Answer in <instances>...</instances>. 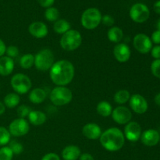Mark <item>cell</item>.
<instances>
[{"label":"cell","mask_w":160,"mask_h":160,"mask_svg":"<svg viewBox=\"0 0 160 160\" xmlns=\"http://www.w3.org/2000/svg\"><path fill=\"white\" fill-rule=\"evenodd\" d=\"M50 78L58 86L70 84L74 77V67L67 60H59L55 62L50 69Z\"/></svg>","instance_id":"obj_1"},{"label":"cell","mask_w":160,"mask_h":160,"mask_svg":"<svg viewBox=\"0 0 160 160\" xmlns=\"http://www.w3.org/2000/svg\"><path fill=\"white\" fill-rule=\"evenodd\" d=\"M99 138L103 148L109 152L119 151L124 145V134L117 128L107 129L101 134Z\"/></svg>","instance_id":"obj_2"},{"label":"cell","mask_w":160,"mask_h":160,"mask_svg":"<svg viewBox=\"0 0 160 160\" xmlns=\"http://www.w3.org/2000/svg\"><path fill=\"white\" fill-rule=\"evenodd\" d=\"M81 33L77 30H70L61 37L60 45L66 51H73L81 45Z\"/></svg>","instance_id":"obj_3"},{"label":"cell","mask_w":160,"mask_h":160,"mask_svg":"<svg viewBox=\"0 0 160 160\" xmlns=\"http://www.w3.org/2000/svg\"><path fill=\"white\" fill-rule=\"evenodd\" d=\"M101 12L96 8H88L81 16V24L88 30L96 28L102 21Z\"/></svg>","instance_id":"obj_4"},{"label":"cell","mask_w":160,"mask_h":160,"mask_svg":"<svg viewBox=\"0 0 160 160\" xmlns=\"http://www.w3.org/2000/svg\"><path fill=\"white\" fill-rule=\"evenodd\" d=\"M73 98L72 92L67 88L59 86L52 90L50 100L55 106H64L71 102Z\"/></svg>","instance_id":"obj_5"},{"label":"cell","mask_w":160,"mask_h":160,"mask_svg":"<svg viewBox=\"0 0 160 160\" xmlns=\"http://www.w3.org/2000/svg\"><path fill=\"white\" fill-rule=\"evenodd\" d=\"M54 64V55L50 49H43L34 56V65L41 71L50 70Z\"/></svg>","instance_id":"obj_6"},{"label":"cell","mask_w":160,"mask_h":160,"mask_svg":"<svg viewBox=\"0 0 160 160\" xmlns=\"http://www.w3.org/2000/svg\"><path fill=\"white\" fill-rule=\"evenodd\" d=\"M11 86L18 94H26L31 88V79L23 73H17L11 79Z\"/></svg>","instance_id":"obj_7"},{"label":"cell","mask_w":160,"mask_h":160,"mask_svg":"<svg viewBox=\"0 0 160 160\" xmlns=\"http://www.w3.org/2000/svg\"><path fill=\"white\" fill-rule=\"evenodd\" d=\"M150 11L148 6L142 3H136L130 9V17L136 23H144L149 18Z\"/></svg>","instance_id":"obj_8"},{"label":"cell","mask_w":160,"mask_h":160,"mask_svg":"<svg viewBox=\"0 0 160 160\" xmlns=\"http://www.w3.org/2000/svg\"><path fill=\"white\" fill-rule=\"evenodd\" d=\"M30 126L25 119L18 118L11 122L9 127V131L11 135L20 137L27 134L29 131Z\"/></svg>","instance_id":"obj_9"},{"label":"cell","mask_w":160,"mask_h":160,"mask_svg":"<svg viewBox=\"0 0 160 160\" xmlns=\"http://www.w3.org/2000/svg\"><path fill=\"white\" fill-rule=\"evenodd\" d=\"M133 45L136 50L142 54H146L149 52L152 48L151 39L145 34H138L137 35L134 36Z\"/></svg>","instance_id":"obj_10"},{"label":"cell","mask_w":160,"mask_h":160,"mask_svg":"<svg viewBox=\"0 0 160 160\" xmlns=\"http://www.w3.org/2000/svg\"><path fill=\"white\" fill-rule=\"evenodd\" d=\"M112 117L118 124H127L131 120L132 113L128 108L118 106L112 112Z\"/></svg>","instance_id":"obj_11"},{"label":"cell","mask_w":160,"mask_h":160,"mask_svg":"<svg viewBox=\"0 0 160 160\" xmlns=\"http://www.w3.org/2000/svg\"><path fill=\"white\" fill-rule=\"evenodd\" d=\"M130 106L138 114H143L148 109V102L142 95L135 94L130 98Z\"/></svg>","instance_id":"obj_12"},{"label":"cell","mask_w":160,"mask_h":160,"mask_svg":"<svg viewBox=\"0 0 160 160\" xmlns=\"http://www.w3.org/2000/svg\"><path fill=\"white\" fill-rule=\"evenodd\" d=\"M142 128L137 122H129L124 129V137L130 142H137L141 138Z\"/></svg>","instance_id":"obj_13"},{"label":"cell","mask_w":160,"mask_h":160,"mask_svg":"<svg viewBox=\"0 0 160 160\" xmlns=\"http://www.w3.org/2000/svg\"><path fill=\"white\" fill-rule=\"evenodd\" d=\"M142 142L146 146H155L159 143L160 135L157 131L154 129H148L144 131L141 135Z\"/></svg>","instance_id":"obj_14"},{"label":"cell","mask_w":160,"mask_h":160,"mask_svg":"<svg viewBox=\"0 0 160 160\" xmlns=\"http://www.w3.org/2000/svg\"><path fill=\"white\" fill-rule=\"evenodd\" d=\"M113 55L116 59L120 62H126L131 57V50L128 45L124 43L117 44L113 49Z\"/></svg>","instance_id":"obj_15"},{"label":"cell","mask_w":160,"mask_h":160,"mask_svg":"<svg viewBox=\"0 0 160 160\" xmlns=\"http://www.w3.org/2000/svg\"><path fill=\"white\" fill-rule=\"evenodd\" d=\"M29 33L36 38H43L48 34V28L43 22L36 21L31 23L28 28Z\"/></svg>","instance_id":"obj_16"},{"label":"cell","mask_w":160,"mask_h":160,"mask_svg":"<svg viewBox=\"0 0 160 160\" xmlns=\"http://www.w3.org/2000/svg\"><path fill=\"white\" fill-rule=\"evenodd\" d=\"M82 133L84 137L91 140H96L99 138L102 134V130L98 125L95 123H89L84 125L82 129Z\"/></svg>","instance_id":"obj_17"},{"label":"cell","mask_w":160,"mask_h":160,"mask_svg":"<svg viewBox=\"0 0 160 160\" xmlns=\"http://www.w3.org/2000/svg\"><path fill=\"white\" fill-rule=\"evenodd\" d=\"M14 69V62L12 59L6 56L0 57V75L9 76Z\"/></svg>","instance_id":"obj_18"},{"label":"cell","mask_w":160,"mask_h":160,"mask_svg":"<svg viewBox=\"0 0 160 160\" xmlns=\"http://www.w3.org/2000/svg\"><path fill=\"white\" fill-rule=\"evenodd\" d=\"M81 149L76 145H68L62 152L63 160H77L81 156Z\"/></svg>","instance_id":"obj_19"},{"label":"cell","mask_w":160,"mask_h":160,"mask_svg":"<svg viewBox=\"0 0 160 160\" xmlns=\"http://www.w3.org/2000/svg\"><path fill=\"white\" fill-rule=\"evenodd\" d=\"M46 92L42 88H34L29 94V100L34 104H40L46 98Z\"/></svg>","instance_id":"obj_20"},{"label":"cell","mask_w":160,"mask_h":160,"mask_svg":"<svg viewBox=\"0 0 160 160\" xmlns=\"http://www.w3.org/2000/svg\"><path fill=\"white\" fill-rule=\"evenodd\" d=\"M30 123L35 126L42 125L46 121V115L41 111H31L28 115Z\"/></svg>","instance_id":"obj_21"},{"label":"cell","mask_w":160,"mask_h":160,"mask_svg":"<svg viewBox=\"0 0 160 160\" xmlns=\"http://www.w3.org/2000/svg\"><path fill=\"white\" fill-rule=\"evenodd\" d=\"M107 35L109 41L118 43L123 39V32L121 28H118V27H113L109 30Z\"/></svg>","instance_id":"obj_22"},{"label":"cell","mask_w":160,"mask_h":160,"mask_svg":"<svg viewBox=\"0 0 160 160\" xmlns=\"http://www.w3.org/2000/svg\"><path fill=\"white\" fill-rule=\"evenodd\" d=\"M53 29L58 34H65L70 30V24L67 20L63 19H59L55 22L53 25Z\"/></svg>","instance_id":"obj_23"},{"label":"cell","mask_w":160,"mask_h":160,"mask_svg":"<svg viewBox=\"0 0 160 160\" xmlns=\"http://www.w3.org/2000/svg\"><path fill=\"white\" fill-rule=\"evenodd\" d=\"M97 112L99 115H101L102 117H107L112 114V108L111 106V105L109 104L108 102L102 101L100 102L98 105H97Z\"/></svg>","instance_id":"obj_24"},{"label":"cell","mask_w":160,"mask_h":160,"mask_svg":"<svg viewBox=\"0 0 160 160\" xmlns=\"http://www.w3.org/2000/svg\"><path fill=\"white\" fill-rule=\"evenodd\" d=\"M20 102V96L16 93H9L4 98V104L9 109L15 108Z\"/></svg>","instance_id":"obj_25"},{"label":"cell","mask_w":160,"mask_h":160,"mask_svg":"<svg viewBox=\"0 0 160 160\" xmlns=\"http://www.w3.org/2000/svg\"><path fill=\"white\" fill-rule=\"evenodd\" d=\"M131 98V95L128 91L120 90L114 95V101L118 104H124Z\"/></svg>","instance_id":"obj_26"},{"label":"cell","mask_w":160,"mask_h":160,"mask_svg":"<svg viewBox=\"0 0 160 160\" xmlns=\"http://www.w3.org/2000/svg\"><path fill=\"white\" fill-rule=\"evenodd\" d=\"M20 64L22 68L23 69H30L34 64V56L32 54H25L24 56L20 58Z\"/></svg>","instance_id":"obj_27"},{"label":"cell","mask_w":160,"mask_h":160,"mask_svg":"<svg viewBox=\"0 0 160 160\" xmlns=\"http://www.w3.org/2000/svg\"><path fill=\"white\" fill-rule=\"evenodd\" d=\"M45 17L47 20L50 22H56V20H59V12L56 8L55 7H48L45 10Z\"/></svg>","instance_id":"obj_28"},{"label":"cell","mask_w":160,"mask_h":160,"mask_svg":"<svg viewBox=\"0 0 160 160\" xmlns=\"http://www.w3.org/2000/svg\"><path fill=\"white\" fill-rule=\"evenodd\" d=\"M10 135L9 130L3 127H0V146H4L9 144L10 142Z\"/></svg>","instance_id":"obj_29"},{"label":"cell","mask_w":160,"mask_h":160,"mask_svg":"<svg viewBox=\"0 0 160 160\" xmlns=\"http://www.w3.org/2000/svg\"><path fill=\"white\" fill-rule=\"evenodd\" d=\"M13 153L8 146H3L0 148V160H12Z\"/></svg>","instance_id":"obj_30"},{"label":"cell","mask_w":160,"mask_h":160,"mask_svg":"<svg viewBox=\"0 0 160 160\" xmlns=\"http://www.w3.org/2000/svg\"><path fill=\"white\" fill-rule=\"evenodd\" d=\"M9 147L12 152L13 155H20L23 152V147L20 142H17L16 141H11L9 142Z\"/></svg>","instance_id":"obj_31"},{"label":"cell","mask_w":160,"mask_h":160,"mask_svg":"<svg viewBox=\"0 0 160 160\" xmlns=\"http://www.w3.org/2000/svg\"><path fill=\"white\" fill-rule=\"evenodd\" d=\"M151 70L155 77L160 78V59H156L152 62Z\"/></svg>","instance_id":"obj_32"},{"label":"cell","mask_w":160,"mask_h":160,"mask_svg":"<svg viewBox=\"0 0 160 160\" xmlns=\"http://www.w3.org/2000/svg\"><path fill=\"white\" fill-rule=\"evenodd\" d=\"M31 109L26 105H22V106H19L17 109V114L20 117V118L24 119V117H28L29 113L31 112Z\"/></svg>","instance_id":"obj_33"},{"label":"cell","mask_w":160,"mask_h":160,"mask_svg":"<svg viewBox=\"0 0 160 160\" xmlns=\"http://www.w3.org/2000/svg\"><path fill=\"white\" fill-rule=\"evenodd\" d=\"M6 53L8 57H10L11 59L16 57L18 56L19 54V49L17 46L14 45H10V46L7 47L6 50Z\"/></svg>","instance_id":"obj_34"},{"label":"cell","mask_w":160,"mask_h":160,"mask_svg":"<svg viewBox=\"0 0 160 160\" xmlns=\"http://www.w3.org/2000/svg\"><path fill=\"white\" fill-rule=\"evenodd\" d=\"M102 23L104 25H106V26H112V25L114 24V22H115V20H114L113 17H111V16L109 15H105L103 16V17H102Z\"/></svg>","instance_id":"obj_35"},{"label":"cell","mask_w":160,"mask_h":160,"mask_svg":"<svg viewBox=\"0 0 160 160\" xmlns=\"http://www.w3.org/2000/svg\"><path fill=\"white\" fill-rule=\"evenodd\" d=\"M152 56L156 59H160V45H156L151 49Z\"/></svg>","instance_id":"obj_36"},{"label":"cell","mask_w":160,"mask_h":160,"mask_svg":"<svg viewBox=\"0 0 160 160\" xmlns=\"http://www.w3.org/2000/svg\"><path fill=\"white\" fill-rule=\"evenodd\" d=\"M38 2L44 8L51 7L55 2V0H38Z\"/></svg>","instance_id":"obj_37"},{"label":"cell","mask_w":160,"mask_h":160,"mask_svg":"<svg viewBox=\"0 0 160 160\" xmlns=\"http://www.w3.org/2000/svg\"><path fill=\"white\" fill-rule=\"evenodd\" d=\"M42 160H60V158L57 154L53 152L48 153L42 157Z\"/></svg>","instance_id":"obj_38"},{"label":"cell","mask_w":160,"mask_h":160,"mask_svg":"<svg viewBox=\"0 0 160 160\" xmlns=\"http://www.w3.org/2000/svg\"><path fill=\"white\" fill-rule=\"evenodd\" d=\"M155 44L156 45H159L160 44V31H156L152 33V40Z\"/></svg>","instance_id":"obj_39"},{"label":"cell","mask_w":160,"mask_h":160,"mask_svg":"<svg viewBox=\"0 0 160 160\" xmlns=\"http://www.w3.org/2000/svg\"><path fill=\"white\" fill-rule=\"evenodd\" d=\"M6 45H5L4 42L0 38V57L3 56V55L6 53Z\"/></svg>","instance_id":"obj_40"},{"label":"cell","mask_w":160,"mask_h":160,"mask_svg":"<svg viewBox=\"0 0 160 160\" xmlns=\"http://www.w3.org/2000/svg\"><path fill=\"white\" fill-rule=\"evenodd\" d=\"M80 160H94V157L89 153H84L79 157Z\"/></svg>","instance_id":"obj_41"},{"label":"cell","mask_w":160,"mask_h":160,"mask_svg":"<svg viewBox=\"0 0 160 160\" xmlns=\"http://www.w3.org/2000/svg\"><path fill=\"white\" fill-rule=\"evenodd\" d=\"M153 9H154V11L156 13L160 14V0L155 2L154 6H153Z\"/></svg>","instance_id":"obj_42"},{"label":"cell","mask_w":160,"mask_h":160,"mask_svg":"<svg viewBox=\"0 0 160 160\" xmlns=\"http://www.w3.org/2000/svg\"><path fill=\"white\" fill-rule=\"evenodd\" d=\"M5 111H6V106H5L4 103L0 102V115L4 113Z\"/></svg>","instance_id":"obj_43"},{"label":"cell","mask_w":160,"mask_h":160,"mask_svg":"<svg viewBox=\"0 0 160 160\" xmlns=\"http://www.w3.org/2000/svg\"><path fill=\"white\" fill-rule=\"evenodd\" d=\"M155 102H156V104L157 105V106H160V92L159 93H158L157 95L155 96Z\"/></svg>","instance_id":"obj_44"},{"label":"cell","mask_w":160,"mask_h":160,"mask_svg":"<svg viewBox=\"0 0 160 160\" xmlns=\"http://www.w3.org/2000/svg\"><path fill=\"white\" fill-rule=\"evenodd\" d=\"M156 28H157L158 31H160V19L157 21V23H156Z\"/></svg>","instance_id":"obj_45"},{"label":"cell","mask_w":160,"mask_h":160,"mask_svg":"<svg viewBox=\"0 0 160 160\" xmlns=\"http://www.w3.org/2000/svg\"><path fill=\"white\" fill-rule=\"evenodd\" d=\"M159 142H160V140H159Z\"/></svg>","instance_id":"obj_46"}]
</instances>
